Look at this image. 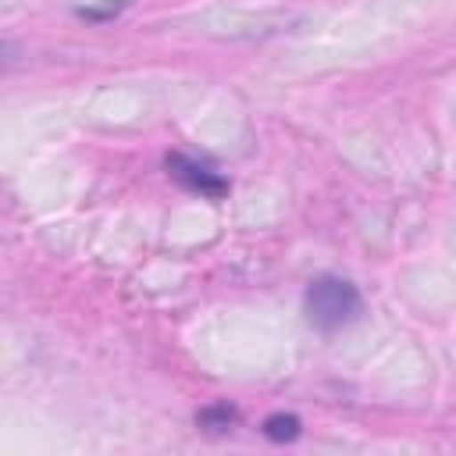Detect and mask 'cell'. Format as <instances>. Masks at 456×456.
Segmentation results:
<instances>
[{
  "label": "cell",
  "instance_id": "obj_5",
  "mask_svg": "<svg viewBox=\"0 0 456 456\" xmlns=\"http://www.w3.org/2000/svg\"><path fill=\"white\" fill-rule=\"evenodd\" d=\"M125 7V0H118V4H107V7H82L78 11V18H89V21H100V18H114L118 11Z\"/></svg>",
  "mask_w": 456,
  "mask_h": 456
},
{
  "label": "cell",
  "instance_id": "obj_2",
  "mask_svg": "<svg viewBox=\"0 0 456 456\" xmlns=\"http://www.w3.org/2000/svg\"><path fill=\"white\" fill-rule=\"evenodd\" d=\"M164 167H167V175H171L182 189L200 192V196H207V200H221V196L228 192V182H224L214 167H207V164H200V160H192V157H185V153H167V157H164Z\"/></svg>",
  "mask_w": 456,
  "mask_h": 456
},
{
  "label": "cell",
  "instance_id": "obj_3",
  "mask_svg": "<svg viewBox=\"0 0 456 456\" xmlns=\"http://www.w3.org/2000/svg\"><path fill=\"white\" fill-rule=\"evenodd\" d=\"M235 420H239V410L228 406V403H210V406H203V410L196 413V424H200L203 431H210V435H224V431H232Z\"/></svg>",
  "mask_w": 456,
  "mask_h": 456
},
{
  "label": "cell",
  "instance_id": "obj_4",
  "mask_svg": "<svg viewBox=\"0 0 456 456\" xmlns=\"http://www.w3.org/2000/svg\"><path fill=\"white\" fill-rule=\"evenodd\" d=\"M264 435L271 442H296L299 438V417H292V413H271L264 420Z\"/></svg>",
  "mask_w": 456,
  "mask_h": 456
},
{
  "label": "cell",
  "instance_id": "obj_1",
  "mask_svg": "<svg viewBox=\"0 0 456 456\" xmlns=\"http://www.w3.org/2000/svg\"><path fill=\"white\" fill-rule=\"evenodd\" d=\"M303 310L317 331H338L360 317L363 299L353 281H346L338 274H321L310 281V289L303 296Z\"/></svg>",
  "mask_w": 456,
  "mask_h": 456
}]
</instances>
